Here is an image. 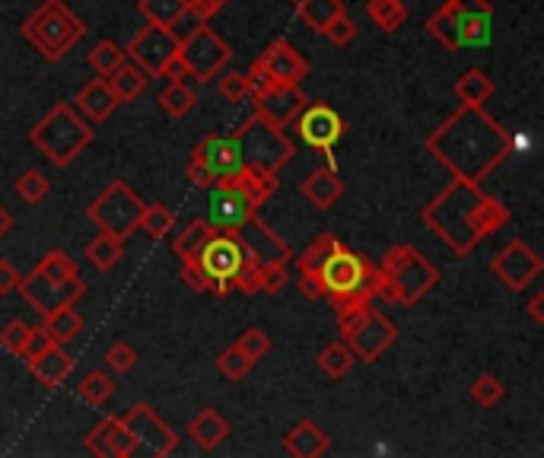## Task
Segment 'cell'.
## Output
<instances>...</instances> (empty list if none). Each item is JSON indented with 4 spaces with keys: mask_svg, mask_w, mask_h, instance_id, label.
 <instances>
[{
    "mask_svg": "<svg viewBox=\"0 0 544 458\" xmlns=\"http://www.w3.org/2000/svg\"><path fill=\"white\" fill-rule=\"evenodd\" d=\"M427 153L452 179L481 185L513 156V134L484 105H462L424 140Z\"/></svg>",
    "mask_w": 544,
    "mask_h": 458,
    "instance_id": "cell-1",
    "label": "cell"
},
{
    "mask_svg": "<svg viewBox=\"0 0 544 458\" xmlns=\"http://www.w3.org/2000/svg\"><path fill=\"white\" fill-rule=\"evenodd\" d=\"M420 220L455 258H468L487 236L510 223V207L484 195L475 182L452 179L440 195L424 204Z\"/></svg>",
    "mask_w": 544,
    "mask_h": 458,
    "instance_id": "cell-2",
    "label": "cell"
},
{
    "mask_svg": "<svg viewBox=\"0 0 544 458\" xmlns=\"http://www.w3.org/2000/svg\"><path fill=\"white\" fill-rule=\"evenodd\" d=\"M315 284H319L322 299H328L335 312H347L357 306H370L376 296H382V274L376 264H370L363 255L338 239L331 252L315 271Z\"/></svg>",
    "mask_w": 544,
    "mask_h": 458,
    "instance_id": "cell-3",
    "label": "cell"
},
{
    "mask_svg": "<svg viewBox=\"0 0 544 458\" xmlns=\"http://www.w3.org/2000/svg\"><path fill=\"white\" fill-rule=\"evenodd\" d=\"M93 137V121H86L74 102H58L35 121V128L29 131V144L55 169H67L93 144Z\"/></svg>",
    "mask_w": 544,
    "mask_h": 458,
    "instance_id": "cell-4",
    "label": "cell"
},
{
    "mask_svg": "<svg viewBox=\"0 0 544 458\" xmlns=\"http://www.w3.org/2000/svg\"><path fill=\"white\" fill-rule=\"evenodd\" d=\"M379 274H382V299L398 306H417L420 299L440 284V268L408 242H398L382 255Z\"/></svg>",
    "mask_w": 544,
    "mask_h": 458,
    "instance_id": "cell-5",
    "label": "cell"
},
{
    "mask_svg": "<svg viewBox=\"0 0 544 458\" xmlns=\"http://www.w3.org/2000/svg\"><path fill=\"white\" fill-rule=\"evenodd\" d=\"M20 32L48 64H58L86 35V26L64 0H45V4H39V10L20 26Z\"/></svg>",
    "mask_w": 544,
    "mask_h": 458,
    "instance_id": "cell-6",
    "label": "cell"
},
{
    "mask_svg": "<svg viewBox=\"0 0 544 458\" xmlns=\"http://www.w3.org/2000/svg\"><path fill=\"white\" fill-rule=\"evenodd\" d=\"M338 331H341V341H347V347L354 350V357L363 363H376L385 350L398 341V325L389 315L373 309V303L338 312Z\"/></svg>",
    "mask_w": 544,
    "mask_h": 458,
    "instance_id": "cell-7",
    "label": "cell"
},
{
    "mask_svg": "<svg viewBox=\"0 0 544 458\" xmlns=\"http://www.w3.org/2000/svg\"><path fill=\"white\" fill-rule=\"evenodd\" d=\"M233 137L242 150V160L249 166H258V169L280 172L296 156V147H293V140L284 134V128H277L274 121L261 118L258 112L252 118H245L242 128Z\"/></svg>",
    "mask_w": 544,
    "mask_h": 458,
    "instance_id": "cell-8",
    "label": "cell"
},
{
    "mask_svg": "<svg viewBox=\"0 0 544 458\" xmlns=\"http://www.w3.org/2000/svg\"><path fill=\"white\" fill-rule=\"evenodd\" d=\"M140 214H144V201H140V195L125 179H115L86 207V220L99 226L102 233H112L118 239H128L131 233H137Z\"/></svg>",
    "mask_w": 544,
    "mask_h": 458,
    "instance_id": "cell-9",
    "label": "cell"
},
{
    "mask_svg": "<svg viewBox=\"0 0 544 458\" xmlns=\"http://www.w3.org/2000/svg\"><path fill=\"white\" fill-rule=\"evenodd\" d=\"M195 261L217 284V296H226L233 293V277L249 264V255H245V245L236 233H220V229H214V236L201 245Z\"/></svg>",
    "mask_w": 544,
    "mask_h": 458,
    "instance_id": "cell-10",
    "label": "cell"
},
{
    "mask_svg": "<svg viewBox=\"0 0 544 458\" xmlns=\"http://www.w3.org/2000/svg\"><path fill=\"white\" fill-rule=\"evenodd\" d=\"M179 58L188 70L191 80L198 83H210L214 77H220L233 61V48L226 45L223 35H217L210 26H201L191 39H185L179 45Z\"/></svg>",
    "mask_w": 544,
    "mask_h": 458,
    "instance_id": "cell-11",
    "label": "cell"
},
{
    "mask_svg": "<svg viewBox=\"0 0 544 458\" xmlns=\"http://www.w3.org/2000/svg\"><path fill=\"white\" fill-rule=\"evenodd\" d=\"M16 290H20V296L26 299V303L39 312V315H51L58 312L64 306H74L77 299L86 293V284L80 277H70V280H55L48 277L42 271H29L26 277H20V284H16Z\"/></svg>",
    "mask_w": 544,
    "mask_h": 458,
    "instance_id": "cell-12",
    "label": "cell"
},
{
    "mask_svg": "<svg viewBox=\"0 0 544 458\" xmlns=\"http://www.w3.org/2000/svg\"><path fill=\"white\" fill-rule=\"evenodd\" d=\"M121 424L128 427L134 446L147 449L150 455H172L179 449V433H175L147 401L131 404V408L121 414Z\"/></svg>",
    "mask_w": 544,
    "mask_h": 458,
    "instance_id": "cell-13",
    "label": "cell"
},
{
    "mask_svg": "<svg viewBox=\"0 0 544 458\" xmlns=\"http://www.w3.org/2000/svg\"><path fill=\"white\" fill-rule=\"evenodd\" d=\"M125 55L131 64H137L144 70L147 77L153 80H163V70L169 67V61L179 55V39L166 29V26H156V23H147L140 29L134 39L128 42Z\"/></svg>",
    "mask_w": 544,
    "mask_h": 458,
    "instance_id": "cell-14",
    "label": "cell"
},
{
    "mask_svg": "<svg viewBox=\"0 0 544 458\" xmlns=\"http://www.w3.org/2000/svg\"><path fill=\"white\" fill-rule=\"evenodd\" d=\"M293 125H296V131H300L303 144L312 150H322V156L328 160V169H335V153L331 150H335V144L347 131L344 118L331 109L328 102H315V105L306 102V109L296 115Z\"/></svg>",
    "mask_w": 544,
    "mask_h": 458,
    "instance_id": "cell-15",
    "label": "cell"
},
{
    "mask_svg": "<svg viewBox=\"0 0 544 458\" xmlns=\"http://www.w3.org/2000/svg\"><path fill=\"white\" fill-rule=\"evenodd\" d=\"M541 268H544L541 255L532 249L529 242H522V239L506 242L503 249L494 258H490V274H494L500 284L506 290H513V293L529 287L532 280L541 274Z\"/></svg>",
    "mask_w": 544,
    "mask_h": 458,
    "instance_id": "cell-16",
    "label": "cell"
},
{
    "mask_svg": "<svg viewBox=\"0 0 544 458\" xmlns=\"http://www.w3.org/2000/svg\"><path fill=\"white\" fill-rule=\"evenodd\" d=\"M207 191V223L220 233H236L258 214V207L236 185H210Z\"/></svg>",
    "mask_w": 544,
    "mask_h": 458,
    "instance_id": "cell-17",
    "label": "cell"
},
{
    "mask_svg": "<svg viewBox=\"0 0 544 458\" xmlns=\"http://www.w3.org/2000/svg\"><path fill=\"white\" fill-rule=\"evenodd\" d=\"M236 236L245 245V255H249V264H287L293 258L290 245L280 239L274 229L261 220L258 214L245 223L242 229H236Z\"/></svg>",
    "mask_w": 544,
    "mask_h": 458,
    "instance_id": "cell-18",
    "label": "cell"
},
{
    "mask_svg": "<svg viewBox=\"0 0 544 458\" xmlns=\"http://www.w3.org/2000/svg\"><path fill=\"white\" fill-rule=\"evenodd\" d=\"M191 160H198L214 179H223V175H233L245 166L242 150L236 144V137H220V134H207L201 144L191 150Z\"/></svg>",
    "mask_w": 544,
    "mask_h": 458,
    "instance_id": "cell-19",
    "label": "cell"
},
{
    "mask_svg": "<svg viewBox=\"0 0 544 458\" xmlns=\"http://www.w3.org/2000/svg\"><path fill=\"white\" fill-rule=\"evenodd\" d=\"M258 61L265 64V70L277 86H300L309 74V61L287 39H274L258 55Z\"/></svg>",
    "mask_w": 544,
    "mask_h": 458,
    "instance_id": "cell-20",
    "label": "cell"
},
{
    "mask_svg": "<svg viewBox=\"0 0 544 458\" xmlns=\"http://www.w3.org/2000/svg\"><path fill=\"white\" fill-rule=\"evenodd\" d=\"M478 4H484V0H446L440 10H433L427 20V32L433 35V42H440L446 51H462V20Z\"/></svg>",
    "mask_w": 544,
    "mask_h": 458,
    "instance_id": "cell-21",
    "label": "cell"
},
{
    "mask_svg": "<svg viewBox=\"0 0 544 458\" xmlns=\"http://www.w3.org/2000/svg\"><path fill=\"white\" fill-rule=\"evenodd\" d=\"M86 449L99 458H128L137 452L128 427L121 424V417H102L99 424L86 433Z\"/></svg>",
    "mask_w": 544,
    "mask_h": 458,
    "instance_id": "cell-22",
    "label": "cell"
},
{
    "mask_svg": "<svg viewBox=\"0 0 544 458\" xmlns=\"http://www.w3.org/2000/svg\"><path fill=\"white\" fill-rule=\"evenodd\" d=\"M306 93L300 90V86H274L271 93H265L261 99H255V112L261 118L274 121L277 128H290L296 115H300L306 109Z\"/></svg>",
    "mask_w": 544,
    "mask_h": 458,
    "instance_id": "cell-23",
    "label": "cell"
},
{
    "mask_svg": "<svg viewBox=\"0 0 544 458\" xmlns=\"http://www.w3.org/2000/svg\"><path fill=\"white\" fill-rule=\"evenodd\" d=\"M214 185H236L239 191H245V198H249L255 207L268 204L274 198L277 191V172H268V169H258V166H249L245 163L239 172L233 175H223V179H217Z\"/></svg>",
    "mask_w": 544,
    "mask_h": 458,
    "instance_id": "cell-24",
    "label": "cell"
},
{
    "mask_svg": "<svg viewBox=\"0 0 544 458\" xmlns=\"http://www.w3.org/2000/svg\"><path fill=\"white\" fill-rule=\"evenodd\" d=\"M300 195L315 210H331L344 198V182H341V175L335 169L325 166V169H315V172L306 175L303 185H300Z\"/></svg>",
    "mask_w": 544,
    "mask_h": 458,
    "instance_id": "cell-25",
    "label": "cell"
},
{
    "mask_svg": "<svg viewBox=\"0 0 544 458\" xmlns=\"http://www.w3.org/2000/svg\"><path fill=\"white\" fill-rule=\"evenodd\" d=\"M74 105H77L80 115H83L86 121H93V125H99V121L112 118V112L118 109L121 102H118V96L112 93L109 80L99 77V80H90L86 86H80V93H77Z\"/></svg>",
    "mask_w": 544,
    "mask_h": 458,
    "instance_id": "cell-26",
    "label": "cell"
},
{
    "mask_svg": "<svg viewBox=\"0 0 544 458\" xmlns=\"http://www.w3.org/2000/svg\"><path fill=\"white\" fill-rule=\"evenodd\" d=\"M26 366H29V373L35 376V382L45 385V389H61V385L70 379V373H74L77 363L61 344H55V347H48L39 360H32Z\"/></svg>",
    "mask_w": 544,
    "mask_h": 458,
    "instance_id": "cell-27",
    "label": "cell"
},
{
    "mask_svg": "<svg viewBox=\"0 0 544 458\" xmlns=\"http://www.w3.org/2000/svg\"><path fill=\"white\" fill-rule=\"evenodd\" d=\"M284 449L293 458H319L331 449V439L319 424H315V420H300V424L287 430Z\"/></svg>",
    "mask_w": 544,
    "mask_h": 458,
    "instance_id": "cell-28",
    "label": "cell"
},
{
    "mask_svg": "<svg viewBox=\"0 0 544 458\" xmlns=\"http://www.w3.org/2000/svg\"><path fill=\"white\" fill-rule=\"evenodd\" d=\"M230 420H226L217 408H201L195 417H191L188 424V436L195 439V443L207 452L220 449L226 439H230Z\"/></svg>",
    "mask_w": 544,
    "mask_h": 458,
    "instance_id": "cell-29",
    "label": "cell"
},
{
    "mask_svg": "<svg viewBox=\"0 0 544 458\" xmlns=\"http://www.w3.org/2000/svg\"><path fill=\"white\" fill-rule=\"evenodd\" d=\"M494 90H497L494 80L478 67L465 70V74L455 80V99H459L462 105H484L490 96H494Z\"/></svg>",
    "mask_w": 544,
    "mask_h": 458,
    "instance_id": "cell-30",
    "label": "cell"
},
{
    "mask_svg": "<svg viewBox=\"0 0 544 458\" xmlns=\"http://www.w3.org/2000/svg\"><path fill=\"white\" fill-rule=\"evenodd\" d=\"M341 13H347L344 0H296V16H300V23H306L315 32H322Z\"/></svg>",
    "mask_w": 544,
    "mask_h": 458,
    "instance_id": "cell-31",
    "label": "cell"
},
{
    "mask_svg": "<svg viewBox=\"0 0 544 458\" xmlns=\"http://www.w3.org/2000/svg\"><path fill=\"white\" fill-rule=\"evenodd\" d=\"M156 105H160L169 118H188L198 105V93L191 90L185 80H172L160 93V99H156Z\"/></svg>",
    "mask_w": 544,
    "mask_h": 458,
    "instance_id": "cell-32",
    "label": "cell"
},
{
    "mask_svg": "<svg viewBox=\"0 0 544 458\" xmlns=\"http://www.w3.org/2000/svg\"><path fill=\"white\" fill-rule=\"evenodd\" d=\"M121 258H125V239H118L112 233H99L86 245V261H90L96 271H112Z\"/></svg>",
    "mask_w": 544,
    "mask_h": 458,
    "instance_id": "cell-33",
    "label": "cell"
},
{
    "mask_svg": "<svg viewBox=\"0 0 544 458\" xmlns=\"http://www.w3.org/2000/svg\"><path fill=\"white\" fill-rule=\"evenodd\" d=\"M109 80V86H112V93L118 96V102H131V99H137L140 93L147 90V83H150V77L140 70L137 64H131V61H125L112 77H105Z\"/></svg>",
    "mask_w": 544,
    "mask_h": 458,
    "instance_id": "cell-34",
    "label": "cell"
},
{
    "mask_svg": "<svg viewBox=\"0 0 544 458\" xmlns=\"http://www.w3.org/2000/svg\"><path fill=\"white\" fill-rule=\"evenodd\" d=\"M45 319V331L51 334V341L55 344H70L77 338V334L83 331V319H80V312L74 309V306H64V309H58V312H51V315H42Z\"/></svg>",
    "mask_w": 544,
    "mask_h": 458,
    "instance_id": "cell-35",
    "label": "cell"
},
{
    "mask_svg": "<svg viewBox=\"0 0 544 458\" xmlns=\"http://www.w3.org/2000/svg\"><path fill=\"white\" fill-rule=\"evenodd\" d=\"M366 13L382 32H398L408 23V7L405 0H366Z\"/></svg>",
    "mask_w": 544,
    "mask_h": 458,
    "instance_id": "cell-36",
    "label": "cell"
},
{
    "mask_svg": "<svg viewBox=\"0 0 544 458\" xmlns=\"http://www.w3.org/2000/svg\"><path fill=\"white\" fill-rule=\"evenodd\" d=\"M214 236V226L207 223V217H195L191 220L179 236H175L172 242V252L179 255V258H195L201 252V245Z\"/></svg>",
    "mask_w": 544,
    "mask_h": 458,
    "instance_id": "cell-37",
    "label": "cell"
},
{
    "mask_svg": "<svg viewBox=\"0 0 544 458\" xmlns=\"http://www.w3.org/2000/svg\"><path fill=\"white\" fill-rule=\"evenodd\" d=\"M354 363H357V357H354V350L347 347V341H331L319 354V366L328 379H344L350 369H354Z\"/></svg>",
    "mask_w": 544,
    "mask_h": 458,
    "instance_id": "cell-38",
    "label": "cell"
},
{
    "mask_svg": "<svg viewBox=\"0 0 544 458\" xmlns=\"http://www.w3.org/2000/svg\"><path fill=\"white\" fill-rule=\"evenodd\" d=\"M128 61V55H125V48L121 45H115L112 39H102V42H96L93 45V51H90V67L96 70L99 77H112L115 70Z\"/></svg>",
    "mask_w": 544,
    "mask_h": 458,
    "instance_id": "cell-39",
    "label": "cell"
},
{
    "mask_svg": "<svg viewBox=\"0 0 544 458\" xmlns=\"http://www.w3.org/2000/svg\"><path fill=\"white\" fill-rule=\"evenodd\" d=\"M172 226H175L172 207H166V204H144V214H140V223H137L140 233H147L150 239H163L166 233H172Z\"/></svg>",
    "mask_w": 544,
    "mask_h": 458,
    "instance_id": "cell-40",
    "label": "cell"
},
{
    "mask_svg": "<svg viewBox=\"0 0 544 458\" xmlns=\"http://www.w3.org/2000/svg\"><path fill=\"white\" fill-rule=\"evenodd\" d=\"M115 379L109 373H102V369H96V373H86L77 385V392L86 404H105L112 395H115Z\"/></svg>",
    "mask_w": 544,
    "mask_h": 458,
    "instance_id": "cell-41",
    "label": "cell"
},
{
    "mask_svg": "<svg viewBox=\"0 0 544 458\" xmlns=\"http://www.w3.org/2000/svg\"><path fill=\"white\" fill-rule=\"evenodd\" d=\"M185 7H188V0H140L137 4L140 16H144L147 23H156V26H169Z\"/></svg>",
    "mask_w": 544,
    "mask_h": 458,
    "instance_id": "cell-42",
    "label": "cell"
},
{
    "mask_svg": "<svg viewBox=\"0 0 544 458\" xmlns=\"http://www.w3.org/2000/svg\"><path fill=\"white\" fill-rule=\"evenodd\" d=\"M16 195H20L26 204H42L51 195V182L48 175L39 169H26L20 179H16Z\"/></svg>",
    "mask_w": 544,
    "mask_h": 458,
    "instance_id": "cell-43",
    "label": "cell"
},
{
    "mask_svg": "<svg viewBox=\"0 0 544 458\" xmlns=\"http://www.w3.org/2000/svg\"><path fill=\"white\" fill-rule=\"evenodd\" d=\"M503 395H506V385L494 373H481L475 385H471V401L481 404V408H494V404L503 401Z\"/></svg>",
    "mask_w": 544,
    "mask_h": 458,
    "instance_id": "cell-44",
    "label": "cell"
},
{
    "mask_svg": "<svg viewBox=\"0 0 544 458\" xmlns=\"http://www.w3.org/2000/svg\"><path fill=\"white\" fill-rule=\"evenodd\" d=\"M35 271H42V274H48V277H55V280H70V277H80V271H77V261L70 258L67 252H61V249H51L39 264H35Z\"/></svg>",
    "mask_w": 544,
    "mask_h": 458,
    "instance_id": "cell-45",
    "label": "cell"
},
{
    "mask_svg": "<svg viewBox=\"0 0 544 458\" xmlns=\"http://www.w3.org/2000/svg\"><path fill=\"white\" fill-rule=\"evenodd\" d=\"M252 366H255V363H252L249 357H245L236 344H233V347H226L223 354L217 357V369H220V373H223L226 379H230V382H239V379H245V376L252 373Z\"/></svg>",
    "mask_w": 544,
    "mask_h": 458,
    "instance_id": "cell-46",
    "label": "cell"
},
{
    "mask_svg": "<svg viewBox=\"0 0 544 458\" xmlns=\"http://www.w3.org/2000/svg\"><path fill=\"white\" fill-rule=\"evenodd\" d=\"M236 347H239L242 354L249 357L252 363H258L265 354H271V338H268V331H265V328H245V331L239 334Z\"/></svg>",
    "mask_w": 544,
    "mask_h": 458,
    "instance_id": "cell-47",
    "label": "cell"
},
{
    "mask_svg": "<svg viewBox=\"0 0 544 458\" xmlns=\"http://www.w3.org/2000/svg\"><path fill=\"white\" fill-rule=\"evenodd\" d=\"M287 284H290L287 264H258V293L277 296V293H284Z\"/></svg>",
    "mask_w": 544,
    "mask_h": 458,
    "instance_id": "cell-48",
    "label": "cell"
},
{
    "mask_svg": "<svg viewBox=\"0 0 544 458\" xmlns=\"http://www.w3.org/2000/svg\"><path fill=\"white\" fill-rule=\"evenodd\" d=\"M105 366H109L112 373L125 376V373H131V369L137 366V350L131 344H125V341H115L109 350H105Z\"/></svg>",
    "mask_w": 544,
    "mask_h": 458,
    "instance_id": "cell-49",
    "label": "cell"
},
{
    "mask_svg": "<svg viewBox=\"0 0 544 458\" xmlns=\"http://www.w3.org/2000/svg\"><path fill=\"white\" fill-rule=\"evenodd\" d=\"M322 35H325V39H328L331 45H335V48H347L350 42L357 39V23L350 20L347 13H341V16H335V20H331V23L322 29Z\"/></svg>",
    "mask_w": 544,
    "mask_h": 458,
    "instance_id": "cell-50",
    "label": "cell"
},
{
    "mask_svg": "<svg viewBox=\"0 0 544 458\" xmlns=\"http://www.w3.org/2000/svg\"><path fill=\"white\" fill-rule=\"evenodd\" d=\"M220 96L226 102H233V105H242L245 99H252L245 74H239V70H226V74L220 77Z\"/></svg>",
    "mask_w": 544,
    "mask_h": 458,
    "instance_id": "cell-51",
    "label": "cell"
},
{
    "mask_svg": "<svg viewBox=\"0 0 544 458\" xmlns=\"http://www.w3.org/2000/svg\"><path fill=\"white\" fill-rule=\"evenodd\" d=\"M182 284L195 293H217V284L201 271L195 258H182Z\"/></svg>",
    "mask_w": 544,
    "mask_h": 458,
    "instance_id": "cell-52",
    "label": "cell"
},
{
    "mask_svg": "<svg viewBox=\"0 0 544 458\" xmlns=\"http://www.w3.org/2000/svg\"><path fill=\"white\" fill-rule=\"evenodd\" d=\"M201 26H207V20H204V16L201 13H195V10H191V7H185L179 16H175V20L166 26L172 35H175V39H179V45L185 42V39H191V35H195Z\"/></svg>",
    "mask_w": 544,
    "mask_h": 458,
    "instance_id": "cell-53",
    "label": "cell"
},
{
    "mask_svg": "<svg viewBox=\"0 0 544 458\" xmlns=\"http://www.w3.org/2000/svg\"><path fill=\"white\" fill-rule=\"evenodd\" d=\"M29 328H32V325H26L23 319H10L4 328H0V347L20 357V350H23V344H26V338H29Z\"/></svg>",
    "mask_w": 544,
    "mask_h": 458,
    "instance_id": "cell-54",
    "label": "cell"
},
{
    "mask_svg": "<svg viewBox=\"0 0 544 458\" xmlns=\"http://www.w3.org/2000/svg\"><path fill=\"white\" fill-rule=\"evenodd\" d=\"M245 80H249V93H252V99H261L265 93H271L274 90V80H271V74L265 70V64H261L258 58L252 61V67L245 70Z\"/></svg>",
    "mask_w": 544,
    "mask_h": 458,
    "instance_id": "cell-55",
    "label": "cell"
},
{
    "mask_svg": "<svg viewBox=\"0 0 544 458\" xmlns=\"http://www.w3.org/2000/svg\"><path fill=\"white\" fill-rule=\"evenodd\" d=\"M48 347H55V341H51V334H48L45 328H29V338H26V344H23V350H20V357H23L26 363H32V360H39Z\"/></svg>",
    "mask_w": 544,
    "mask_h": 458,
    "instance_id": "cell-56",
    "label": "cell"
},
{
    "mask_svg": "<svg viewBox=\"0 0 544 458\" xmlns=\"http://www.w3.org/2000/svg\"><path fill=\"white\" fill-rule=\"evenodd\" d=\"M16 284H20V271H16L7 258H0V296H10Z\"/></svg>",
    "mask_w": 544,
    "mask_h": 458,
    "instance_id": "cell-57",
    "label": "cell"
},
{
    "mask_svg": "<svg viewBox=\"0 0 544 458\" xmlns=\"http://www.w3.org/2000/svg\"><path fill=\"white\" fill-rule=\"evenodd\" d=\"M185 179L191 182V185H195V188H210V185H214L217 179H214V175H210L198 160H188V169H185Z\"/></svg>",
    "mask_w": 544,
    "mask_h": 458,
    "instance_id": "cell-58",
    "label": "cell"
},
{
    "mask_svg": "<svg viewBox=\"0 0 544 458\" xmlns=\"http://www.w3.org/2000/svg\"><path fill=\"white\" fill-rule=\"evenodd\" d=\"M230 0H188V7L195 10V13H201L204 20H210V16H217Z\"/></svg>",
    "mask_w": 544,
    "mask_h": 458,
    "instance_id": "cell-59",
    "label": "cell"
},
{
    "mask_svg": "<svg viewBox=\"0 0 544 458\" xmlns=\"http://www.w3.org/2000/svg\"><path fill=\"white\" fill-rule=\"evenodd\" d=\"M544 293H535L532 299H529V315H532V322L535 325H544Z\"/></svg>",
    "mask_w": 544,
    "mask_h": 458,
    "instance_id": "cell-60",
    "label": "cell"
},
{
    "mask_svg": "<svg viewBox=\"0 0 544 458\" xmlns=\"http://www.w3.org/2000/svg\"><path fill=\"white\" fill-rule=\"evenodd\" d=\"M16 226V220H13V214H10V210L4 207V204H0V242H4L7 239V233H10V229Z\"/></svg>",
    "mask_w": 544,
    "mask_h": 458,
    "instance_id": "cell-61",
    "label": "cell"
},
{
    "mask_svg": "<svg viewBox=\"0 0 544 458\" xmlns=\"http://www.w3.org/2000/svg\"><path fill=\"white\" fill-rule=\"evenodd\" d=\"M290 4H296V0H290Z\"/></svg>",
    "mask_w": 544,
    "mask_h": 458,
    "instance_id": "cell-62",
    "label": "cell"
}]
</instances>
